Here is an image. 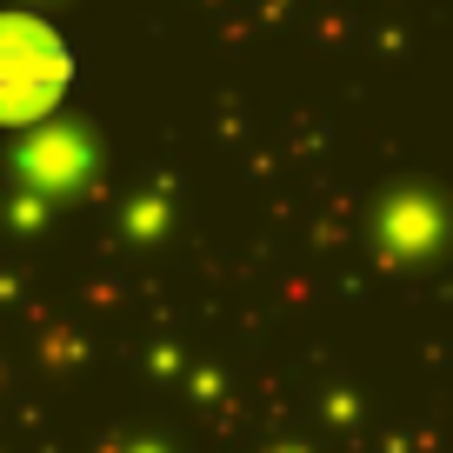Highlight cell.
I'll use <instances>...</instances> for the list:
<instances>
[{
    "instance_id": "cell-1",
    "label": "cell",
    "mask_w": 453,
    "mask_h": 453,
    "mask_svg": "<svg viewBox=\"0 0 453 453\" xmlns=\"http://www.w3.org/2000/svg\"><path fill=\"white\" fill-rule=\"evenodd\" d=\"M73 60L41 20H0V120H34L60 100Z\"/></svg>"
}]
</instances>
